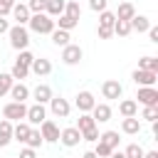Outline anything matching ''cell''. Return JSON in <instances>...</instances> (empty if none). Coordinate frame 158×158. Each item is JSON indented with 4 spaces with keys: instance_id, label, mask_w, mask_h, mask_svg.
Returning <instances> with one entry per match:
<instances>
[{
    "instance_id": "1",
    "label": "cell",
    "mask_w": 158,
    "mask_h": 158,
    "mask_svg": "<svg viewBox=\"0 0 158 158\" xmlns=\"http://www.w3.org/2000/svg\"><path fill=\"white\" fill-rule=\"evenodd\" d=\"M27 25H30V30L37 32V35H52V30L57 27L54 20H52L49 15H44V12H35V15H30Z\"/></svg>"
},
{
    "instance_id": "2",
    "label": "cell",
    "mask_w": 158,
    "mask_h": 158,
    "mask_svg": "<svg viewBox=\"0 0 158 158\" xmlns=\"http://www.w3.org/2000/svg\"><path fill=\"white\" fill-rule=\"evenodd\" d=\"M7 37H10V47L12 49H27L30 47V30L25 25H12L7 30Z\"/></svg>"
},
{
    "instance_id": "3",
    "label": "cell",
    "mask_w": 158,
    "mask_h": 158,
    "mask_svg": "<svg viewBox=\"0 0 158 158\" xmlns=\"http://www.w3.org/2000/svg\"><path fill=\"white\" fill-rule=\"evenodd\" d=\"M25 116H27L25 101H7L2 106V118H7V121H25Z\"/></svg>"
},
{
    "instance_id": "4",
    "label": "cell",
    "mask_w": 158,
    "mask_h": 158,
    "mask_svg": "<svg viewBox=\"0 0 158 158\" xmlns=\"http://www.w3.org/2000/svg\"><path fill=\"white\" fill-rule=\"evenodd\" d=\"M81 57H84V49L79 47V44H67V47H62V62L67 64V67H74V64H79L81 62Z\"/></svg>"
},
{
    "instance_id": "5",
    "label": "cell",
    "mask_w": 158,
    "mask_h": 158,
    "mask_svg": "<svg viewBox=\"0 0 158 158\" xmlns=\"http://www.w3.org/2000/svg\"><path fill=\"white\" fill-rule=\"evenodd\" d=\"M79 141H81V131L77 126H67L59 131V143L64 148H74V146H79Z\"/></svg>"
},
{
    "instance_id": "6",
    "label": "cell",
    "mask_w": 158,
    "mask_h": 158,
    "mask_svg": "<svg viewBox=\"0 0 158 158\" xmlns=\"http://www.w3.org/2000/svg\"><path fill=\"white\" fill-rule=\"evenodd\" d=\"M40 133H42V141L44 143H57L59 141V126L52 121V118H44L40 123Z\"/></svg>"
},
{
    "instance_id": "7",
    "label": "cell",
    "mask_w": 158,
    "mask_h": 158,
    "mask_svg": "<svg viewBox=\"0 0 158 158\" xmlns=\"http://www.w3.org/2000/svg\"><path fill=\"white\" fill-rule=\"evenodd\" d=\"M101 96L104 99H121L123 96V84L118 79H106L101 84Z\"/></svg>"
},
{
    "instance_id": "8",
    "label": "cell",
    "mask_w": 158,
    "mask_h": 158,
    "mask_svg": "<svg viewBox=\"0 0 158 158\" xmlns=\"http://www.w3.org/2000/svg\"><path fill=\"white\" fill-rule=\"evenodd\" d=\"M136 104H143V106H158V89L156 86H138V94H136Z\"/></svg>"
},
{
    "instance_id": "9",
    "label": "cell",
    "mask_w": 158,
    "mask_h": 158,
    "mask_svg": "<svg viewBox=\"0 0 158 158\" xmlns=\"http://www.w3.org/2000/svg\"><path fill=\"white\" fill-rule=\"evenodd\" d=\"M47 118V109H44V104H32V106H27V116H25V121L30 123V126H40L42 121Z\"/></svg>"
},
{
    "instance_id": "10",
    "label": "cell",
    "mask_w": 158,
    "mask_h": 158,
    "mask_svg": "<svg viewBox=\"0 0 158 158\" xmlns=\"http://www.w3.org/2000/svg\"><path fill=\"white\" fill-rule=\"evenodd\" d=\"M131 79L136 81V86H156V79H158V72H146V69H133V72H131Z\"/></svg>"
},
{
    "instance_id": "11",
    "label": "cell",
    "mask_w": 158,
    "mask_h": 158,
    "mask_svg": "<svg viewBox=\"0 0 158 158\" xmlns=\"http://www.w3.org/2000/svg\"><path fill=\"white\" fill-rule=\"evenodd\" d=\"M47 104H49V111H52L57 118H67V116H69V111H72L69 101H67V99H62V96H52Z\"/></svg>"
},
{
    "instance_id": "12",
    "label": "cell",
    "mask_w": 158,
    "mask_h": 158,
    "mask_svg": "<svg viewBox=\"0 0 158 158\" xmlns=\"http://www.w3.org/2000/svg\"><path fill=\"white\" fill-rule=\"evenodd\" d=\"M74 104H77V109L81 111V114H89L91 109H94V104H96V99H94V94L91 91H79L77 94V99H74Z\"/></svg>"
},
{
    "instance_id": "13",
    "label": "cell",
    "mask_w": 158,
    "mask_h": 158,
    "mask_svg": "<svg viewBox=\"0 0 158 158\" xmlns=\"http://www.w3.org/2000/svg\"><path fill=\"white\" fill-rule=\"evenodd\" d=\"M30 72L37 74V77H49L52 74V62L44 59V57H35V62L30 64Z\"/></svg>"
},
{
    "instance_id": "14",
    "label": "cell",
    "mask_w": 158,
    "mask_h": 158,
    "mask_svg": "<svg viewBox=\"0 0 158 158\" xmlns=\"http://www.w3.org/2000/svg\"><path fill=\"white\" fill-rule=\"evenodd\" d=\"M89 114L94 116V121H96V123H106V121H111V114H114V111H111V106H109V104H99V101H96V104H94V109H91Z\"/></svg>"
},
{
    "instance_id": "15",
    "label": "cell",
    "mask_w": 158,
    "mask_h": 158,
    "mask_svg": "<svg viewBox=\"0 0 158 158\" xmlns=\"http://www.w3.org/2000/svg\"><path fill=\"white\" fill-rule=\"evenodd\" d=\"M10 15L17 20V25H27V20H30V15H32V12H30V7H27L25 2H15V5H12V10H10Z\"/></svg>"
},
{
    "instance_id": "16",
    "label": "cell",
    "mask_w": 158,
    "mask_h": 158,
    "mask_svg": "<svg viewBox=\"0 0 158 158\" xmlns=\"http://www.w3.org/2000/svg\"><path fill=\"white\" fill-rule=\"evenodd\" d=\"M30 94L35 96V101H37V104H47V101H49V99L54 96V94H52V86H49V84H37V86H35V89H32Z\"/></svg>"
},
{
    "instance_id": "17",
    "label": "cell",
    "mask_w": 158,
    "mask_h": 158,
    "mask_svg": "<svg viewBox=\"0 0 158 158\" xmlns=\"http://www.w3.org/2000/svg\"><path fill=\"white\" fill-rule=\"evenodd\" d=\"M128 25H131V32H148V27H151V20L146 17V15H133L131 20H128Z\"/></svg>"
},
{
    "instance_id": "18",
    "label": "cell",
    "mask_w": 158,
    "mask_h": 158,
    "mask_svg": "<svg viewBox=\"0 0 158 158\" xmlns=\"http://www.w3.org/2000/svg\"><path fill=\"white\" fill-rule=\"evenodd\" d=\"M7 94H10V99H12V101H27V99H30V89H27V86H25L22 81L12 84Z\"/></svg>"
},
{
    "instance_id": "19",
    "label": "cell",
    "mask_w": 158,
    "mask_h": 158,
    "mask_svg": "<svg viewBox=\"0 0 158 158\" xmlns=\"http://www.w3.org/2000/svg\"><path fill=\"white\" fill-rule=\"evenodd\" d=\"M121 131H123L126 136H136V133H141V118H136V116L123 118V121H121Z\"/></svg>"
},
{
    "instance_id": "20",
    "label": "cell",
    "mask_w": 158,
    "mask_h": 158,
    "mask_svg": "<svg viewBox=\"0 0 158 158\" xmlns=\"http://www.w3.org/2000/svg\"><path fill=\"white\" fill-rule=\"evenodd\" d=\"M118 114H121L123 118L136 116V114H138V104H136V99H123V101H118Z\"/></svg>"
},
{
    "instance_id": "21",
    "label": "cell",
    "mask_w": 158,
    "mask_h": 158,
    "mask_svg": "<svg viewBox=\"0 0 158 158\" xmlns=\"http://www.w3.org/2000/svg\"><path fill=\"white\" fill-rule=\"evenodd\" d=\"M30 123L27 121H17V123H12V141H20V143H25V138H27V133H30Z\"/></svg>"
},
{
    "instance_id": "22",
    "label": "cell",
    "mask_w": 158,
    "mask_h": 158,
    "mask_svg": "<svg viewBox=\"0 0 158 158\" xmlns=\"http://www.w3.org/2000/svg\"><path fill=\"white\" fill-rule=\"evenodd\" d=\"M10 141H12V121L2 118L0 121V148L10 146Z\"/></svg>"
},
{
    "instance_id": "23",
    "label": "cell",
    "mask_w": 158,
    "mask_h": 158,
    "mask_svg": "<svg viewBox=\"0 0 158 158\" xmlns=\"http://www.w3.org/2000/svg\"><path fill=\"white\" fill-rule=\"evenodd\" d=\"M64 2H67V0H47V2H44V15L59 17V15L64 12Z\"/></svg>"
},
{
    "instance_id": "24",
    "label": "cell",
    "mask_w": 158,
    "mask_h": 158,
    "mask_svg": "<svg viewBox=\"0 0 158 158\" xmlns=\"http://www.w3.org/2000/svg\"><path fill=\"white\" fill-rule=\"evenodd\" d=\"M49 37H52V42H54L57 47H67V44H69V40H72V35H69L67 30H59V27H54Z\"/></svg>"
},
{
    "instance_id": "25",
    "label": "cell",
    "mask_w": 158,
    "mask_h": 158,
    "mask_svg": "<svg viewBox=\"0 0 158 158\" xmlns=\"http://www.w3.org/2000/svg\"><path fill=\"white\" fill-rule=\"evenodd\" d=\"M114 15H116V20H131L136 15V7H133V2H121Z\"/></svg>"
},
{
    "instance_id": "26",
    "label": "cell",
    "mask_w": 158,
    "mask_h": 158,
    "mask_svg": "<svg viewBox=\"0 0 158 158\" xmlns=\"http://www.w3.org/2000/svg\"><path fill=\"white\" fill-rule=\"evenodd\" d=\"M42 133H40V128H30V133H27V138H25V146H30V148H42Z\"/></svg>"
},
{
    "instance_id": "27",
    "label": "cell",
    "mask_w": 158,
    "mask_h": 158,
    "mask_svg": "<svg viewBox=\"0 0 158 158\" xmlns=\"http://www.w3.org/2000/svg\"><path fill=\"white\" fill-rule=\"evenodd\" d=\"M54 25H59V30H67V32H72L77 25H79V20H74V17H69V15H59L57 20H54Z\"/></svg>"
},
{
    "instance_id": "28",
    "label": "cell",
    "mask_w": 158,
    "mask_h": 158,
    "mask_svg": "<svg viewBox=\"0 0 158 158\" xmlns=\"http://www.w3.org/2000/svg\"><path fill=\"white\" fill-rule=\"evenodd\" d=\"M138 69H146V72H158V57H151V54L141 57V59H138Z\"/></svg>"
},
{
    "instance_id": "29",
    "label": "cell",
    "mask_w": 158,
    "mask_h": 158,
    "mask_svg": "<svg viewBox=\"0 0 158 158\" xmlns=\"http://www.w3.org/2000/svg\"><path fill=\"white\" fill-rule=\"evenodd\" d=\"M10 77L12 79H27L30 77V67H25V64H20V62H12V69H10Z\"/></svg>"
},
{
    "instance_id": "30",
    "label": "cell",
    "mask_w": 158,
    "mask_h": 158,
    "mask_svg": "<svg viewBox=\"0 0 158 158\" xmlns=\"http://www.w3.org/2000/svg\"><path fill=\"white\" fill-rule=\"evenodd\" d=\"M99 141H104V143L111 146V148H118V143H121L118 131H104V133H99Z\"/></svg>"
},
{
    "instance_id": "31",
    "label": "cell",
    "mask_w": 158,
    "mask_h": 158,
    "mask_svg": "<svg viewBox=\"0 0 158 158\" xmlns=\"http://www.w3.org/2000/svg\"><path fill=\"white\" fill-rule=\"evenodd\" d=\"M96 126V121H94V116L91 114H81L79 118H77V128L84 133V131H89V128H94Z\"/></svg>"
},
{
    "instance_id": "32",
    "label": "cell",
    "mask_w": 158,
    "mask_h": 158,
    "mask_svg": "<svg viewBox=\"0 0 158 158\" xmlns=\"http://www.w3.org/2000/svg\"><path fill=\"white\" fill-rule=\"evenodd\" d=\"M64 15L79 20V17H81V7H79V2H77V0H67V2H64Z\"/></svg>"
},
{
    "instance_id": "33",
    "label": "cell",
    "mask_w": 158,
    "mask_h": 158,
    "mask_svg": "<svg viewBox=\"0 0 158 158\" xmlns=\"http://www.w3.org/2000/svg\"><path fill=\"white\" fill-rule=\"evenodd\" d=\"M111 30H114V35H118V37H128V35H131V25H128V20H116Z\"/></svg>"
},
{
    "instance_id": "34",
    "label": "cell",
    "mask_w": 158,
    "mask_h": 158,
    "mask_svg": "<svg viewBox=\"0 0 158 158\" xmlns=\"http://www.w3.org/2000/svg\"><path fill=\"white\" fill-rule=\"evenodd\" d=\"M15 84V79L10 77V72H0V99L10 91V86Z\"/></svg>"
},
{
    "instance_id": "35",
    "label": "cell",
    "mask_w": 158,
    "mask_h": 158,
    "mask_svg": "<svg viewBox=\"0 0 158 158\" xmlns=\"http://www.w3.org/2000/svg\"><path fill=\"white\" fill-rule=\"evenodd\" d=\"M114 22H116V15L111 10H101L99 12V25L101 27H114Z\"/></svg>"
},
{
    "instance_id": "36",
    "label": "cell",
    "mask_w": 158,
    "mask_h": 158,
    "mask_svg": "<svg viewBox=\"0 0 158 158\" xmlns=\"http://www.w3.org/2000/svg\"><path fill=\"white\" fill-rule=\"evenodd\" d=\"M141 118H143V121H148V123L158 121V106H143V111H141Z\"/></svg>"
},
{
    "instance_id": "37",
    "label": "cell",
    "mask_w": 158,
    "mask_h": 158,
    "mask_svg": "<svg viewBox=\"0 0 158 158\" xmlns=\"http://www.w3.org/2000/svg\"><path fill=\"white\" fill-rule=\"evenodd\" d=\"M123 153H126V158H143V153H146V151H143L138 143H128Z\"/></svg>"
},
{
    "instance_id": "38",
    "label": "cell",
    "mask_w": 158,
    "mask_h": 158,
    "mask_svg": "<svg viewBox=\"0 0 158 158\" xmlns=\"http://www.w3.org/2000/svg\"><path fill=\"white\" fill-rule=\"evenodd\" d=\"M111 146H106L104 141H96V148H94V153H96V158H109L111 156Z\"/></svg>"
},
{
    "instance_id": "39",
    "label": "cell",
    "mask_w": 158,
    "mask_h": 158,
    "mask_svg": "<svg viewBox=\"0 0 158 158\" xmlns=\"http://www.w3.org/2000/svg\"><path fill=\"white\" fill-rule=\"evenodd\" d=\"M15 62H20V64H25V67H30L32 62H35V54L30 52V49H20V54H17V59Z\"/></svg>"
},
{
    "instance_id": "40",
    "label": "cell",
    "mask_w": 158,
    "mask_h": 158,
    "mask_svg": "<svg viewBox=\"0 0 158 158\" xmlns=\"http://www.w3.org/2000/svg\"><path fill=\"white\" fill-rule=\"evenodd\" d=\"M81 141H89V143H96V141H99V128L94 126V128H89V131H84V133H81Z\"/></svg>"
},
{
    "instance_id": "41",
    "label": "cell",
    "mask_w": 158,
    "mask_h": 158,
    "mask_svg": "<svg viewBox=\"0 0 158 158\" xmlns=\"http://www.w3.org/2000/svg\"><path fill=\"white\" fill-rule=\"evenodd\" d=\"M44 2H47V0H30L27 7H30L32 15H35V12H44Z\"/></svg>"
},
{
    "instance_id": "42",
    "label": "cell",
    "mask_w": 158,
    "mask_h": 158,
    "mask_svg": "<svg viewBox=\"0 0 158 158\" xmlns=\"http://www.w3.org/2000/svg\"><path fill=\"white\" fill-rule=\"evenodd\" d=\"M89 7L94 12H101V10H109V0H89Z\"/></svg>"
},
{
    "instance_id": "43",
    "label": "cell",
    "mask_w": 158,
    "mask_h": 158,
    "mask_svg": "<svg viewBox=\"0 0 158 158\" xmlns=\"http://www.w3.org/2000/svg\"><path fill=\"white\" fill-rule=\"evenodd\" d=\"M15 2H17V0H0V17H7Z\"/></svg>"
},
{
    "instance_id": "44",
    "label": "cell",
    "mask_w": 158,
    "mask_h": 158,
    "mask_svg": "<svg viewBox=\"0 0 158 158\" xmlns=\"http://www.w3.org/2000/svg\"><path fill=\"white\" fill-rule=\"evenodd\" d=\"M96 37H99V40H111V37H114V30L99 25V27H96Z\"/></svg>"
},
{
    "instance_id": "45",
    "label": "cell",
    "mask_w": 158,
    "mask_h": 158,
    "mask_svg": "<svg viewBox=\"0 0 158 158\" xmlns=\"http://www.w3.org/2000/svg\"><path fill=\"white\" fill-rule=\"evenodd\" d=\"M17 158H37V151L35 148H30V146H25L22 151H20V156Z\"/></svg>"
},
{
    "instance_id": "46",
    "label": "cell",
    "mask_w": 158,
    "mask_h": 158,
    "mask_svg": "<svg viewBox=\"0 0 158 158\" xmlns=\"http://www.w3.org/2000/svg\"><path fill=\"white\" fill-rule=\"evenodd\" d=\"M7 30H10V22H7V17H0V35H7Z\"/></svg>"
},
{
    "instance_id": "47",
    "label": "cell",
    "mask_w": 158,
    "mask_h": 158,
    "mask_svg": "<svg viewBox=\"0 0 158 158\" xmlns=\"http://www.w3.org/2000/svg\"><path fill=\"white\" fill-rule=\"evenodd\" d=\"M148 37H151V42H158V27H148Z\"/></svg>"
},
{
    "instance_id": "48",
    "label": "cell",
    "mask_w": 158,
    "mask_h": 158,
    "mask_svg": "<svg viewBox=\"0 0 158 158\" xmlns=\"http://www.w3.org/2000/svg\"><path fill=\"white\" fill-rule=\"evenodd\" d=\"M109 158H126V153H123V151H118V148H114Z\"/></svg>"
},
{
    "instance_id": "49",
    "label": "cell",
    "mask_w": 158,
    "mask_h": 158,
    "mask_svg": "<svg viewBox=\"0 0 158 158\" xmlns=\"http://www.w3.org/2000/svg\"><path fill=\"white\" fill-rule=\"evenodd\" d=\"M143 158H158V151H146Z\"/></svg>"
},
{
    "instance_id": "50",
    "label": "cell",
    "mask_w": 158,
    "mask_h": 158,
    "mask_svg": "<svg viewBox=\"0 0 158 158\" xmlns=\"http://www.w3.org/2000/svg\"><path fill=\"white\" fill-rule=\"evenodd\" d=\"M81 158H96V153H94V151H86V153H84Z\"/></svg>"
}]
</instances>
